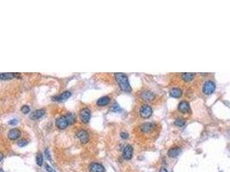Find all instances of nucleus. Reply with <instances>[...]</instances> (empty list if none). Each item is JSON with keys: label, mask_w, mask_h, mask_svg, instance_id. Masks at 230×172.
<instances>
[{"label": "nucleus", "mask_w": 230, "mask_h": 172, "mask_svg": "<svg viewBox=\"0 0 230 172\" xmlns=\"http://www.w3.org/2000/svg\"><path fill=\"white\" fill-rule=\"evenodd\" d=\"M115 78H116V81L117 82V84H119L120 89L123 91L130 92L132 91V88L129 84L128 78L127 77V75H125L124 73H122V72H118V73L115 74Z\"/></svg>", "instance_id": "f257e3e1"}, {"label": "nucleus", "mask_w": 230, "mask_h": 172, "mask_svg": "<svg viewBox=\"0 0 230 172\" xmlns=\"http://www.w3.org/2000/svg\"><path fill=\"white\" fill-rule=\"evenodd\" d=\"M153 114V110L152 108L147 105V104H144L140 107V115L144 118V119H147V118H149Z\"/></svg>", "instance_id": "f03ea898"}, {"label": "nucleus", "mask_w": 230, "mask_h": 172, "mask_svg": "<svg viewBox=\"0 0 230 172\" xmlns=\"http://www.w3.org/2000/svg\"><path fill=\"white\" fill-rule=\"evenodd\" d=\"M215 90V84L213 81H207L202 87V91L205 95L212 94Z\"/></svg>", "instance_id": "7ed1b4c3"}, {"label": "nucleus", "mask_w": 230, "mask_h": 172, "mask_svg": "<svg viewBox=\"0 0 230 172\" xmlns=\"http://www.w3.org/2000/svg\"><path fill=\"white\" fill-rule=\"evenodd\" d=\"M133 153H134V149L132 145H128L124 147L123 151V157L124 159L126 160H130L133 157Z\"/></svg>", "instance_id": "20e7f679"}, {"label": "nucleus", "mask_w": 230, "mask_h": 172, "mask_svg": "<svg viewBox=\"0 0 230 172\" xmlns=\"http://www.w3.org/2000/svg\"><path fill=\"white\" fill-rule=\"evenodd\" d=\"M79 116H80V120L84 123L89 122V121L91 119V110H89V109H87V108L82 110L81 112H80V114H79Z\"/></svg>", "instance_id": "39448f33"}, {"label": "nucleus", "mask_w": 230, "mask_h": 172, "mask_svg": "<svg viewBox=\"0 0 230 172\" xmlns=\"http://www.w3.org/2000/svg\"><path fill=\"white\" fill-rule=\"evenodd\" d=\"M89 171L90 172H105L104 167L98 163H92L89 166Z\"/></svg>", "instance_id": "423d86ee"}, {"label": "nucleus", "mask_w": 230, "mask_h": 172, "mask_svg": "<svg viewBox=\"0 0 230 172\" xmlns=\"http://www.w3.org/2000/svg\"><path fill=\"white\" fill-rule=\"evenodd\" d=\"M68 125H69V122H68L66 115L60 117V118L57 119V121H56V126H57V127H59L60 129H65L66 127H67Z\"/></svg>", "instance_id": "0eeeda50"}, {"label": "nucleus", "mask_w": 230, "mask_h": 172, "mask_svg": "<svg viewBox=\"0 0 230 172\" xmlns=\"http://www.w3.org/2000/svg\"><path fill=\"white\" fill-rule=\"evenodd\" d=\"M21 136V131L18 130L17 128L11 129L8 133V138L11 140H16Z\"/></svg>", "instance_id": "6e6552de"}, {"label": "nucleus", "mask_w": 230, "mask_h": 172, "mask_svg": "<svg viewBox=\"0 0 230 172\" xmlns=\"http://www.w3.org/2000/svg\"><path fill=\"white\" fill-rule=\"evenodd\" d=\"M77 137L79 139V140L82 143H86L89 140V134L85 130H80L77 133Z\"/></svg>", "instance_id": "1a4fd4ad"}, {"label": "nucleus", "mask_w": 230, "mask_h": 172, "mask_svg": "<svg viewBox=\"0 0 230 172\" xmlns=\"http://www.w3.org/2000/svg\"><path fill=\"white\" fill-rule=\"evenodd\" d=\"M71 95H72L71 91H65V92H63V93H61V94L54 96V101H57V102L66 101V100L68 99Z\"/></svg>", "instance_id": "9d476101"}, {"label": "nucleus", "mask_w": 230, "mask_h": 172, "mask_svg": "<svg viewBox=\"0 0 230 172\" xmlns=\"http://www.w3.org/2000/svg\"><path fill=\"white\" fill-rule=\"evenodd\" d=\"M155 126V124L153 123H145L140 126V129L142 133H147L150 131H152Z\"/></svg>", "instance_id": "9b49d317"}, {"label": "nucleus", "mask_w": 230, "mask_h": 172, "mask_svg": "<svg viewBox=\"0 0 230 172\" xmlns=\"http://www.w3.org/2000/svg\"><path fill=\"white\" fill-rule=\"evenodd\" d=\"M181 152V148L180 147H172L171 148L170 150L168 151L167 152V155H168L170 157H178Z\"/></svg>", "instance_id": "f8f14e48"}, {"label": "nucleus", "mask_w": 230, "mask_h": 172, "mask_svg": "<svg viewBox=\"0 0 230 172\" xmlns=\"http://www.w3.org/2000/svg\"><path fill=\"white\" fill-rule=\"evenodd\" d=\"M44 114H45V110H37L31 114L30 117L31 119H33V120H36V119H40V118H42Z\"/></svg>", "instance_id": "ddd939ff"}, {"label": "nucleus", "mask_w": 230, "mask_h": 172, "mask_svg": "<svg viewBox=\"0 0 230 172\" xmlns=\"http://www.w3.org/2000/svg\"><path fill=\"white\" fill-rule=\"evenodd\" d=\"M178 110L182 113H187L190 111V105L187 102L185 101H183L181 102L179 104H178Z\"/></svg>", "instance_id": "4468645a"}, {"label": "nucleus", "mask_w": 230, "mask_h": 172, "mask_svg": "<svg viewBox=\"0 0 230 172\" xmlns=\"http://www.w3.org/2000/svg\"><path fill=\"white\" fill-rule=\"evenodd\" d=\"M22 76L20 74L16 73H2L0 75V78L2 80H7V79H12L13 78H21Z\"/></svg>", "instance_id": "2eb2a0df"}, {"label": "nucleus", "mask_w": 230, "mask_h": 172, "mask_svg": "<svg viewBox=\"0 0 230 172\" xmlns=\"http://www.w3.org/2000/svg\"><path fill=\"white\" fill-rule=\"evenodd\" d=\"M109 101H110V98L109 96H103V97H100L97 101V104L98 106H106L109 104Z\"/></svg>", "instance_id": "dca6fc26"}, {"label": "nucleus", "mask_w": 230, "mask_h": 172, "mask_svg": "<svg viewBox=\"0 0 230 172\" xmlns=\"http://www.w3.org/2000/svg\"><path fill=\"white\" fill-rule=\"evenodd\" d=\"M170 95L174 98H178L182 95V91L179 88H172L170 91Z\"/></svg>", "instance_id": "f3484780"}, {"label": "nucleus", "mask_w": 230, "mask_h": 172, "mask_svg": "<svg viewBox=\"0 0 230 172\" xmlns=\"http://www.w3.org/2000/svg\"><path fill=\"white\" fill-rule=\"evenodd\" d=\"M141 98L145 101H152L154 98V94L151 91H144L141 94Z\"/></svg>", "instance_id": "a211bd4d"}, {"label": "nucleus", "mask_w": 230, "mask_h": 172, "mask_svg": "<svg viewBox=\"0 0 230 172\" xmlns=\"http://www.w3.org/2000/svg\"><path fill=\"white\" fill-rule=\"evenodd\" d=\"M195 77V74L194 73H191V72H184L182 74V79L186 81V82H189V81H191Z\"/></svg>", "instance_id": "6ab92c4d"}, {"label": "nucleus", "mask_w": 230, "mask_h": 172, "mask_svg": "<svg viewBox=\"0 0 230 172\" xmlns=\"http://www.w3.org/2000/svg\"><path fill=\"white\" fill-rule=\"evenodd\" d=\"M66 119H67V121H68V122H69V125H71V124H73V123L75 122L76 118H75V116H74L73 114H72V113H68V114L66 115Z\"/></svg>", "instance_id": "aec40b11"}, {"label": "nucleus", "mask_w": 230, "mask_h": 172, "mask_svg": "<svg viewBox=\"0 0 230 172\" xmlns=\"http://www.w3.org/2000/svg\"><path fill=\"white\" fill-rule=\"evenodd\" d=\"M36 164L38 166H42L43 164V156L42 153H38L36 155Z\"/></svg>", "instance_id": "412c9836"}, {"label": "nucleus", "mask_w": 230, "mask_h": 172, "mask_svg": "<svg viewBox=\"0 0 230 172\" xmlns=\"http://www.w3.org/2000/svg\"><path fill=\"white\" fill-rule=\"evenodd\" d=\"M174 124L176 126H183L185 124V121H184V119H181V118H178L176 121H175V122H174Z\"/></svg>", "instance_id": "4be33fe9"}, {"label": "nucleus", "mask_w": 230, "mask_h": 172, "mask_svg": "<svg viewBox=\"0 0 230 172\" xmlns=\"http://www.w3.org/2000/svg\"><path fill=\"white\" fill-rule=\"evenodd\" d=\"M111 111H113V112H119V111H121V108H120V106L117 103H114L112 105V107H111Z\"/></svg>", "instance_id": "5701e85b"}, {"label": "nucleus", "mask_w": 230, "mask_h": 172, "mask_svg": "<svg viewBox=\"0 0 230 172\" xmlns=\"http://www.w3.org/2000/svg\"><path fill=\"white\" fill-rule=\"evenodd\" d=\"M27 144H28V140H20L17 142V145H18V146H20V147L25 146Z\"/></svg>", "instance_id": "b1692460"}, {"label": "nucleus", "mask_w": 230, "mask_h": 172, "mask_svg": "<svg viewBox=\"0 0 230 172\" xmlns=\"http://www.w3.org/2000/svg\"><path fill=\"white\" fill-rule=\"evenodd\" d=\"M30 107L29 106H27V105H24V106H23L22 107V109H21V111L23 113V114H28L29 112H30Z\"/></svg>", "instance_id": "393cba45"}, {"label": "nucleus", "mask_w": 230, "mask_h": 172, "mask_svg": "<svg viewBox=\"0 0 230 172\" xmlns=\"http://www.w3.org/2000/svg\"><path fill=\"white\" fill-rule=\"evenodd\" d=\"M45 168H46V171L47 172H56L54 169H53V168H52L50 165H48L47 164L46 165H45Z\"/></svg>", "instance_id": "a878e982"}, {"label": "nucleus", "mask_w": 230, "mask_h": 172, "mask_svg": "<svg viewBox=\"0 0 230 172\" xmlns=\"http://www.w3.org/2000/svg\"><path fill=\"white\" fill-rule=\"evenodd\" d=\"M45 154H46L47 159H49L50 161H52V159H51V157H50V154H49V151H48V149H47L46 151H45Z\"/></svg>", "instance_id": "bb28decb"}, {"label": "nucleus", "mask_w": 230, "mask_h": 172, "mask_svg": "<svg viewBox=\"0 0 230 172\" xmlns=\"http://www.w3.org/2000/svg\"><path fill=\"white\" fill-rule=\"evenodd\" d=\"M121 137L123 138V139H128V133H121Z\"/></svg>", "instance_id": "cd10ccee"}, {"label": "nucleus", "mask_w": 230, "mask_h": 172, "mask_svg": "<svg viewBox=\"0 0 230 172\" xmlns=\"http://www.w3.org/2000/svg\"><path fill=\"white\" fill-rule=\"evenodd\" d=\"M17 122H18V121H17L16 120H11V121H9V124H10V125H16Z\"/></svg>", "instance_id": "c85d7f7f"}, {"label": "nucleus", "mask_w": 230, "mask_h": 172, "mask_svg": "<svg viewBox=\"0 0 230 172\" xmlns=\"http://www.w3.org/2000/svg\"><path fill=\"white\" fill-rule=\"evenodd\" d=\"M159 172H168L167 171V170L165 168V167H162L161 169H160V171H159Z\"/></svg>", "instance_id": "c756f323"}, {"label": "nucleus", "mask_w": 230, "mask_h": 172, "mask_svg": "<svg viewBox=\"0 0 230 172\" xmlns=\"http://www.w3.org/2000/svg\"><path fill=\"white\" fill-rule=\"evenodd\" d=\"M1 171V172H4V170H3V169H1V171Z\"/></svg>", "instance_id": "7c9ffc66"}]
</instances>
